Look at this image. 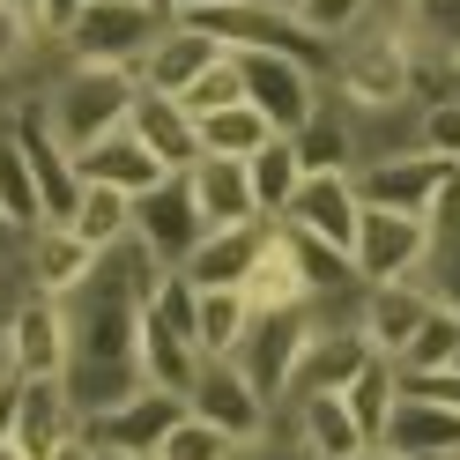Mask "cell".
<instances>
[{
    "label": "cell",
    "mask_w": 460,
    "mask_h": 460,
    "mask_svg": "<svg viewBox=\"0 0 460 460\" xmlns=\"http://www.w3.org/2000/svg\"><path fill=\"white\" fill-rule=\"evenodd\" d=\"M327 90H334L341 104H423V97H438V82L416 67L409 38L394 31L386 0H379V8H371L357 31L334 45V60H327Z\"/></svg>",
    "instance_id": "2"
},
{
    "label": "cell",
    "mask_w": 460,
    "mask_h": 460,
    "mask_svg": "<svg viewBox=\"0 0 460 460\" xmlns=\"http://www.w3.org/2000/svg\"><path fill=\"white\" fill-rule=\"evenodd\" d=\"M186 416V394H164V386H134L119 409H104L97 423H82L97 446H111V453H134V460H149L156 446H164V430Z\"/></svg>",
    "instance_id": "13"
},
{
    "label": "cell",
    "mask_w": 460,
    "mask_h": 460,
    "mask_svg": "<svg viewBox=\"0 0 460 460\" xmlns=\"http://www.w3.org/2000/svg\"><path fill=\"white\" fill-rule=\"evenodd\" d=\"M275 223L252 216V223H230V230H200V245L179 261V275L193 282V290H238V282L252 275V261L268 252Z\"/></svg>",
    "instance_id": "12"
},
{
    "label": "cell",
    "mask_w": 460,
    "mask_h": 460,
    "mask_svg": "<svg viewBox=\"0 0 460 460\" xmlns=\"http://www.w3.org/2000/svg\"><path fill=\"white\" fill-rule=\"evenodd\" d=\"M297 141V164L305 171H357V141H349V111H341V97L320 82V104H312V119L290 134Z\"/></svg>",
    "instance_id": "27"
},
{
    "label": "cell",
    "mask_w": 460,
    "mask_h": 460,
    "mask_svg": "<svg viewBox=\"0 0 460 460\" xmlns=\"http://www.w3.org/2000/svg\"><path fill=\"white\" fill-rule=\"evenodd\" d=\"M0 216H8L22 238L45 223V208H38V179H31V149H22V134L8 127V111H0Z\"/></svg>",
    "instance_id": "31"
},
{
    "label": "cell",
    "mask_w": 460,
    "mask_h": 460,
    "mask_svg": "<svg viewBox=\"0 0 460 460\" xmlns=\"http://www.w3.org/2000/svg\"><path fill=\"white\" fill-rule=\"evenodd\" d=\"M371 8H379V0H297L290 15H297V22H305V31L320 38V45H341V38H349Z\"/></svg>",
    "instance_id": "39"
},
{
    "label": "cell",
    "mask_w": 460,
    "mask_h": 460,
    "mask_svg": "<svg viewBox=\"0 0 460 460\" xmlns=\"http://www.w3.org/2000/svg\"><path fill=\"white\" fill-rule=\"evenodd\" d=\"M127 216H134V200H127V193H111V186H97V179H82V200H75L67 230H75V238H90L97 252H111V245L127 238Z\"/></svg>",
    "instance_id": "33"
},
{
    "label": "cell",
    "mask_w": 460,
    "mask_h": 460,
    "mask_svg": "<svg viewBox=\"0 0 460 460\" xmlns=\"http://www.w3.org/2000/svg\"><path fill=\"white\" fill-rule=\"evenodd\" d=\"M186 186H193L200 230H230V223H252V216H261L252 179H245V156H193V164H186Z\"/></svg>",
    "instance_id": "19"
},
{
    "label": "cell",
    "mask_w": 460,
    "mask_h": 460,
    "mask_svg": "<svg viewBox=\"0 0 460 460\" xmlns=\"http://www.w3.org/2000/svg\"><path fill=\"white\" fill-rule=\"evenodd\" d=\"M230 67H238L245 104L261 111L275 134H297L312 119V104H320V82H327V75H312L305 60H282V52H230Z\"/></svg>",
    "instance_id": "8"
},
{
    "label": "cell",
    "mask_w": 460,
    "mask_h": 460,
    "mask_svg": "<svg viewBox=\"0 0 460 460\" xmlns=\"http://www.w3.org/2000/svg\"><path fill=\"white\" fill-rule=\"evenodd\" d=\"M52 38L38 31L31 15L15 8V0H0V90H15V82H31V60L45 52Z\"/></svg>",
    "instance_id": "37"
},
{
    "label": "cell",
    "mask_w": 460,
    "mask_h": 460,
    "mask_svg": "<svg viewBox=\"0 0 460 460\" xmlns=\"http://www.w3.org/2000/svg\"><path fill=\"white\" fill-rule=\"evenodd\" d=\"M97 460H134V453H111V446H97Z\"/></svg>",
    "instance_id": "50"
},
{
    "label": "cell",
    "mask_w": 460,
    "mask_h": 460,
    "mask_svg": "<svg viewBox=\"0 0 460 460\" xmlns=\"http://www.w3.org/2000/svg\"><path fill=\"white\" fill-rule=\"evenodd\" d=\"M245 179H252V200H261V216L275 223L282 208H290L297 179H305V164H297V141H290V134H268L261 149L245 156Z\"/></svg>",
    "instance_id": "30"
},
{
    "label": "cell",
    "mask_w": 460,
    "mask_h": 460,
    "mask_svg": "<svg viewBox=\"0 0 460 460\" xmlns=\"http://www.w3.org/2000/svg\"><path fill=\"white\" fill-rule=\"evenodd\" d=\"M357 216H364V200L349 186V171H305L297 193H290V208H282L275 223H297V230H312V238H327V245L349 252L357 245Z\"/></svg>",
    "instance_id": "14"
},
{
    "label": "cell",
    "mask_w": 460,
    "mask_h": 460,
    "mask_svg": "<svg viewBox=\"0 0 460 460\" xmlns=\"http://www.w3.org/2000/svg\"><path fill=\"white\" fill-rule=\"evenodd\" d=\"M446 90H460V67H453V82H446Z\"/></svg>",
    "instance_id": "52"
},
{
    "label": "cell",
    "mask_w": 460,
    "mask_h": 460,
    "mask_svg": "<svg viewBox=\"0 0 460 460\" xmlns=\"http://www.w3.org/2000/svg\"><path fill=\"white\" fill-rule=\"evenodd\" d=\"M0 320H8V312H0ZM0 379H8V341H0Z\"/></svg>",
    "instance_id": "49"
},
{
    "label": "cell",
    "mask_w": 460,
    "mask_h": 460,
    "mask_svg": "<svg viewBox=\"0 0 460 460\" xmlns=\"http://www.w3.org/2000/svg\"><path fill=\"white\" fill-rule=\"evenodd\" d=\"M141 141L156 149V164L164 171H186L193 156H200V134H193V111L179 104V97H156V90H141L134 97V119H127Z\"/></svg>",
    "instance_id": "26"
},
{
    "label": "cell",
    "mask_w": 460,
    "mask_h": 460,
    "mask_svg": "<svg viewBox=\"0 0 460 460\" xmlns=\"http://www.w3.org/2000/svg\"><path fill=\"white\" fill-rule=\"evenodd\" d=\"M164 8L149 0H90V8H75L60 22V60H82V67H119L141 82V60H149V45L164 38Z\"/></svg>",
    "instance_id": "4"
},
{
    "label": "cell",
    "mask_w": 460,
    "mask_h": 460,
    "mask_svg": "<svg viewBox=\"0 0 460 460\" xmlns=\"http://www.w3.org/2000/svg\"><path fill=\"white\" fill-rule=\"evenodd\" d=\"M164 8H171V15H186V8H208V0H164Z\"/></svg>",
    "instance_id": "48"
},
{
    "label": "cell",
    "mask_w": 460,
    "mask_h": 460,
    "mask_svg": "<svg viewBox=\"0 0 460 460\" xmlns=\"http://www.w3.org/2000/svg\"><path fill=\"white\" fill-rule=\"evenodd\" d=\"M15 245H22V230H15L8 216H0V261H8V252H15Z\"/></svg>",
    "instance_id": "46"
},
{
    "label": "cell",
    "mask_w": 460,
    "mask_h": 460,
    "mask_svg": "<svg viewBox=\"0 0 460 460\" xmlns=\"http://www.w3.org/2000/svg\"><path fill=\"white\" fill-rule=\"evenodd\" d=\"M0 460H31V453H15V446H0Z\"/></svg>",
    "instance_id": "51"
},
{
    "label": "cell",
    "mask_w": 460,
    "mask_h": 460,
    "mask_svg": "<svg viewBox=\"0 0 460 460\" xmlns=\"http://www.w3.org/2000/svg\"><path fill=\"white\" fill-rule=\"evenodd\" d=\"M423 149L446 156V164H460V90L423 97Z\"/></svg>",
    "instance_id": "40"
},
{
    "label": "cell",
    "mask_w": 460,
    "mask_h": 460,
    "mask_svg": "<svg viewBox=\"0 0 460 460\" xmlns=\"http://www.w3.org/2000/svg\"><path fill=\"white\" fill-rule=\"evenodd\" d=\"M349 111V141L357 164H379L401 149H423V104H341Z\"/></svg>",
    "instance_id": "25"
},
{
    "label": "cell",
    "mask_w": 460,
    "mask_h": 460,
    "mask_svg": "<svg viewBox=\"0 0 460 460\" xmlns=\"http://www.w3.org/2000/svg\"><path fill=\"white\" fill-rule=\"evenodd\" d=\"M193 134H200V156H252L275 127H268L261 111L238 97V104H223V111H200V119H193Z\"/></svg>",
    "instance_id": "32"
},
{
    "label": "cell",
    "mask_w": 460,
    "mask_h": 460,
    "mask_svg": "<svg viewBox=\"0 0 460 460\" xmlns=\"http://www.w3.org/2000/svg\"><path fill=\"white\" fill-rule=\"evenodd\" d=\"M238 334H245V297L238 290H200V305H193V349L200 357H230Z\"/></svg>",
    "instance_id": "36"
},
{
    "label": "cell",
    "mask_w": 460,
    "mask_h": 460,
    "mask_svg": "<svg viewBox=\"0 0 460 460\" xmlns=\"http://www.w3.org/2000/svg\"><path fill=\"white\" fill-rule=\"evenodd\" d=\"M312 327H320V312H312V305L245 312V334H238V349H230V364H238L268 401H282V386H290V371H297V357H305Z\"/></svg>",
    "instance_id": "5"
},
{
    "label": "cell",
    "mask_w": 460,
    "mask_h": 460,
    "mask_svg": "<svg viewBox=\"0 0 460 460\" xmlns=\"http://www.w3.org/2000/svg\"><path fill=\"white\" fill-rule=\"evenodd\" d=\"M127 230H134V238L156 252L164 268H179L186 252L200 245V208H193L186 171H171L164 186H149V193H141V200H134V216H127Z\"/></svg>",
    "instance_id": "11"
},
{
    "label": "cell",
    "mask_w": 460,
    "mask_h": 460,
    "mask_svg": "<svg viewBox=\"0 0 460 460\" xmlns=\"http://www.w3.org/2000/svg\"><path fill=\"white\" fill-rule=\"evenodd\" d=\"M45 460H97V438H90V430H75V438H67V446H52Z\"/></svg>",
    "instance_id": "45"
},
{
    "label": "cell",
    "mask_w": 460,
    "mask_h": 460,
    "mask_svg": "<svg viewBox=\"0 0 460 460\" xmlns=\"http://www.w3.org/2000/svg\"><path fill=\"white\" fill-rule=\"evenodd\" d=\"M446 371H460V349H453V364H446Z\"/></svg>",
    "instance_id": "53"
},
{
    "label": "cell",
    "mask_w": 460,
    "mask_h": 460,
    "mask_svg": "<svg viewBox=\"0 0 460 460\" xmlns=\"http://www.w3.org/2000/svg\"><path fill=\"white\" fill-rule=\"evenodd\" d=\"M0 341H8L15 379H60L67 371V305L22 282V297L8 305V320H0Z\"/></svg>",
    "instance_id": "9"
},
{
    "label": "cell",
    "mask_w": 460,
    "mask_h": 460,
    "mask_svg": "<svg viewBox=\"0 0 460 460\" xmlns=\"http://www.w3.org/2000/svg\"><path fill=\"white\" fill-rule=\"evenodd\" d=\"M453 460H460V453H453Z\"/></svg>",
    "instance_id": "56"
},
{
    "label": "cell",
    "mask_w": 460,
    "mask_h": 460,
    "mask_svg": "<svg viewBox=\"0 0 460 460\" xmlns=\"http://www.w3.org/2000/svg\"><path fill=\"white\" fill-rule=\"evenodd\" d=\"M15 394H22V379H15V371H8V379H0V446L15 438Z\"/></svg>",
    "instance_id": "44"
},
{
    "label": "cell",
    "mask_w": 460,
    "mask_h": 460,
    "mask_svg": "<svg viewBox=\"0 0 460 460\" xmlns=\"http://www.w3.org/2000/svg\"><path fill=\"white\" fill-rule=\"evenodd\" d=\"M200 371V349L186 334H171L156 312H141V386H164V394H186Z\"/></svg>",
    "instance_id": "29"
},
{
    "label": "cell",
    "mask_w": 460,
    "mask_h": 460,
    "mask_svg": "<svg viewBox=\"0 0 460 460\" xmlns=\"http://www.w3.org/2000/svg\"><path fill=\"white\" fill-rule=\"evenodd\" d=\"M82 430V409L67 401V386L60 379H22V394H15V453H31V460H45L52 446H67Z\"/></svg>",
    "instance_id": "20"
},
{
    "label": "cell",
    "mask_w": 460,
    "mask_h": 460,
    "mask_svg": "<svg viewBox=\"0 0 460 460\" xmlns=\"http://www.w3.org/2000/svg\"><path fill=\"white\" fill-rule=\"evenodd\" d=\"M394 401H401V364H394V357H364V364H357V379L341 386V409L357 416L364 446H379V430H386V416H394Z\"/></svg>",
    "instance_id": "28"
},
{
    "label": "cell",
    "mask_w": 460,
    "mask_h": 460,
    "mask_svg": "<svg viewBox=\"0 0 460 460\" xmlns=\"http://www.w3.org/2000/svg\"><path fill=\"white\" fill-rule=\"evenodd\" d=\"M223 60V45L208 31H193L186 15H171L164 22V38L149 45V60H141V90H156V97H186L193 90V75H208Z\"/></svg>",
    "instance_id": "18"
},
{
    "label": "cell",
    "mask_w": 460,
    "mask_h": 460,
    "mask_svg": "<svg viewBox=\"0 0 460 460\" xmlns=\"http://www.w3.org/2000/svg\"><path fill=\"white\" fill-rule=\"evenodd\" d=\"M75 171H82V179H97V186H111V193H127V200H141L149 186H164V179H171V171L156 164V149H149V141H141L134 127L104 134L97 149H82V156H75Z\"/></svg>",
    "instance_id": "21"
},
{
    "label": "cell",
    "mask_w": 460,
    "mask_h": 460,
    "mask_svg": "<svg viewBox=\"0 0 460 460\" xmlns=\"http://www.w3.org/2000/svg\"><path fill=\"white\" fill-rule=\"evenodd\" d=\"M349 460H394V453H386V446H357Z\"/></svg>",
    "instance_id": "47"
},
{
    "label": "cell",
    "mask_w": 460,
    "mask_h": 460,
    "mask_svg": "<svg viewBox=\"0 0 460 460\" xmlns=\"http://www.w3.org/2000/svg\"><path fill=\"white\" fill-rule=\"evenodd\" d=\"M379 446L394 460H453L460 453V409L423 401V394H401L394 416H386V430H379Z\"/></svg>",
    "instance_id": "16"
},
{
    "label": "cell",
    "mask_w": 460,
    "mask_h": 460,
    "mask_svg": "<svg viewBox=\"0 0 460 460\" xmlns=\"http://www.w3.org/2000/svg\"><path fill=\"white\" fill-rule=\"evenodd\" d=\"M238 97H245V90H238V67H230V52H223V60H216L208 75H193V90H186L179 104L200 119V111H223V104H238Z\"/></svg>",
    "instance_id": "41"
},
{
    "label": "cell",
    "mask_w": 460,
    "mask_h": 460,
    "mask_svg": "<svg viewBox=\"0 0 460 460\" xmlns=\"http://www.w3.org/2000/svg\"><path fill=\"white\" fill-rule=\"evenodd\" d=\"M75 8H90V0H38V22H45V38H60V22H67Z\"/></svg>",
    "instance_id": "43"
},
{
    "label": "cell",
    "mask_w": 460,
    "mask_h": 460,
    "mask_svg": "<svg viewBox=\"0 0 460 460\" xmlns=\"http://www.w3.org/2000/svg\"><path fill=\"white\" fill-rule=\"evenodd\" d=\"M386 15H394V31L409 38L416 67L446 90L453 67H460V0H386Z\"/></svg>",
    "instance_id": "15"
},
{
    "label": "cell",
    "mask_w": 460,
    "mask_h": 460,
    "mask_svg": "<svg viewBox=\"0 0 460 460\" xmlns=\"http://www.w3.org/2000/svg\"><path fill=\"white\" fill-rule=\"evenodd\" d=\"M275 423L305 446V460H349L364 446V430H357L349 409H341V394H305V401H290V409H275Z\"/></svg>",
    "instance_id": "22"
},
{
    "label": "cell",
    "mask_w": 460,
    "mask_h": 460,
    "mask_svg": "<svg viewBox=\"0 0 460 460\" xmlns=\"http://www.w3.org/2000/svg\"><path fill=\"white\" fill-rule=\"evenodd\" d=\"M275 8H297V0H275Z\"/></svg>",
    "instance_id": "54"
},
{
    "label": "cell",
    "mask_w": 460,
    "mask_h": 460,
    "mask_svg": "<svg viewBox=\"0 0 460 460\" xmlns=\"http://www.w3.org/2000/svg\"><path fill=\"white\" fill-rule=\"evenodd\" d=\"M430 245V216H394V208H364L357 216V282H416Z\"/></svg>",
    "instance_id": "10"
},
{
    "label": "cell",
    "mask_w": 460,
    "mask_h": 460,
    "mask_svg": "<svg viewBox=\"0 0 460 460\" xmlns=\"http://www.w3.org/2000/svg\"><path fill=\"white\" fill-rule=\"evenodd\" d=\"M453 179H460V164L430 156V149H401V156H379V164L349 171V186H357L364 208H394V216H430Z\"/></svg>",
    "instance_id": "7"
},
{
    "label": "cell",
    "mask_w": 460,
    "mask_h": 460,
    "mask_svg": "<svg viewBox=\"0 0 460 460\" xmlns=\"http://www.w3.org/2000/svg\"><path fill=\"white\" fill-rule=\"evenodd\" d=\"M60 305H67V371H60V386L82 409V423H97L104 409H119L141 386V312L149 305L134 297V282L119 275L111 252Z\"/></svg>",
    "instance_id": "1"
},
{
    "label": "cell",
    "mask_w": 460,
    "mask_h": 460,
    "mask_svg": "<svg viewBox=\"0 0 460 460\" xmlns=\"http://www.w3.org/2000/svg\"><path fill=\"white\" fill-rule=\"evenodd\" d=\"M423 312H430V297L416 290V282H364L357 327H364V341H371V357H401Z\"/></svg>",
    "instance_id": "23"
},
{
    "label": "cell",
    "mask_w": 460,
    "mask_h": 460,
    "mask_svg": "<svg viewBox=\"0 0 460 460\" xmlns=\"http://www.w3.org/2000/svg\"><path fill=\"white\" fill-rule=\"evenodd\" d=\"M238 297H245V312L312 305V297H305V282H297V268H290V252H282V238H268V252H261V261H252V275L238 282Z\"/></svg>",
    "instance_id": "34"
},
{
    "label": "cell",
    "mask_w": 460,
    "mask_h": 460,
    "mask_svg": "<svg viewBox=\"0 0 460 460\" xmlns=\"http://www.w3.org/2000/svg\"><path fill=\"white\" fill-rule=\"evenodd\" d=\"M149 460H238V438H230V430H216L208 416H179V423H171L164 430V446L149 453Z\"/></svg>",
    "instance_id": "38"
},
{
    "label": "cell",
    "mask_w": 460,
    "mask_h": 460,
    "mask_svg": "<svg viewBox=\"0 0 460 460\" xmlns=\"http://www.w3.org/2000/svg\"><path fill=\"white\" fill-rule=\"evenodd\" d=\"M186 409H193V416H208L216 430H230V438H238V453H245V446H261L268 430H275V401L252 386L230 357H200L193 386H186Z\"/></svg>",
    "instance_id": "6"
},
{
    "label": "cell",
    "mask_w": 460,
    "mask_h": 460,
    "mask_svg": "<svg viewBox=\"0 0 460 460\" xmlns=\"http://www.w3.org/2000/svg\"><path fill=\"white\" fill-rule=\"evenodd\" d=\"M134 97H141V82L119 75V67H82V60H60V75H45L31 104H38V119L52 127V141H60L67 156L82 149H97L104 134H119L134 119Z\"/></svg>",
    "instance_id": "3"
},
{
    "label": "cell",
    "mask_w": 460,
    "mask_h": 460,
    "mask_svg": "<svg viewBox=\"0 0 460 460\" xmlns=\"http://www.w3.org/2000/svg\"><path fill=\"white\" fill-rule=\"evenodd\" d=\"M238 460H305V446H297V438H290V430H282V423H275V430H268V438H261V446H245Z\"/></svg>",
    "instance_id": "42"
},
{
    "label": "cell",
    "mask_w": 460,
    "mask_h": 460,
    "mask_svg": "<svg viewBox=\"0 0 460 460\" xmlns=\"http://www.w3.org/2000/svg\"><path fill=\"white\" fill-rule=\"evenodd\" d=\"M453 349H460V312L430 305L423 320H416V334H409V349H401L394 364H401V379H416V371H446Z\"/></svg>",
    "instance_id": "35"
},
{
    "label": "cell",
    "mask_w": 460,
    "mask_h": 460,
    "mask_svg": "<svg viewBox=\"0 0 460 460\" xmlns=\"http://www.w3.org/2000/svg\"><path fill=\"white\" fill-rule=\"evenodd\" d=\"M97 261H104V252H97L90 238H75L67 223H38L31 238H22V282L45 290V297H67L75 282H90Z\"/></svg>",
    "instance_id": "17"
},
{
    "label": "cell",
    "mask_w": 460,
    "mask_h": 460,
    "mask_svg": "<svg viewBox=\"0 0 460 460\" xmlns=\"http://www.w3.org/2000/svg\"><path fill=\"white\" fill-rule=\"evenodd\" d=\"M416 290H423L430 305L460 312V179L438 193V208H430V245H423Z\"/></svg>",
    "instance_id": "24"
},
{
    "label": "cell",
    "mask_w": 460,
    "mask_h": 460,
    "mask_svg": "<svg viewBox=\"0 0 460 460\" xmlns=\"http://www.w3.org/2000/svg\"><path fill=\"white\" fill-rule=\"evenodd\" d=\"M149 8H164V0H149ZM164 15H171V8H164Z\"/></svg>",
    "instance_id": "55"
}]
</instances>
